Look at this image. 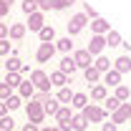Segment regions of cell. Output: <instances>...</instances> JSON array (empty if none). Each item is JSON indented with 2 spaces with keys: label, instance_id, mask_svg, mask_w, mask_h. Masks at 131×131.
<instances>
[{
  "label": "cell",
  "instance_id": "6da1fadb",
  "mask_svg": "<svg viewBox=\"0 0 131 131\" xmlns=\"http://www.w3.org/2000/svg\"><path fill=\"white\" fill-rule=\"evenodd\" d=\"M83 118L88 121V124H101L103 118H106V111L101 108V106H96V103H88L86 108H83Z\"/></svg>",
  "mask_w": 131,
  "mask_h": 131
},
{
  "label": "cell",
  "instance_id": "7a4b0ae2",
  "mask_svg": "<svg viewBox=\"0 0 131 131\" xmlns=\"http://www.w3.org/2000/svg\"><path fill=\"white\" fill-rule=\"evenodd\" d=\"M30 83H33V88L35 91H48L50 88V81H48V73L46 71H30Z\"/></svg>",
  "mask_w": 131,
  "mask_h": 131
},
{
  "label": "cell",
  "instance_id": "3957f363",
  "mask_svg": "<svg viewBox=\"0 0 131 131\" xmlns=\"http://www.w3.org/2000/svg\"><path fill=\"white\" fill-rule=\"evenodd\" d=\"M25 114H28V121L30 124H43V118H46V111H43V106L40 103H35V101H30L28 106H25Z\"/></svg>",
  "mask_w": 131,
  "mask_h": 131
},
{
  "label": "cell",
  "instance_id": "277c9868",
  "mask_svg": "<svg viewBox=\"0 0 131 131\" xmlns=\"http://www.w3.org/2000/svg\"><path fill=\"white\" fill-rule=\"evenodd\" d=\"M66 25H68V38H71V35H78V33L88 25V18L83 15V13H76V15L66 23Z\"/></svg>",
  "mask_w": 131,
  "mask_h": 131
},
{
  "label": "cell",
  "instance_id": "5b68a950",
  "mask_svg": "<svg viewBox=\"0 0 131 131\" xmlns=\"http://www.w3.org/2000/svg\"><path fill=\"white\" fill-rule=\"evenodd\" d=\"M53 56H56V46L53 43H40L38 50H35V61L38 63H48Z\"/></svg>",
  "mask_w": 131,
  "mask_h": 131
},
{
  "label": "cell",
  "instance_id": "8992f818",
  "mask_svg": "<svg viewBox=\"0 0 131 131\" xmlns=\"http://www.w3.org/2000/svg\"><path fill=\"white\" fill-rule=\"evenodd\" d=\"M71 108L68 106H61L58 111H56V121H58V129L61 131H71Z\"/></svg>",
  "mask_w": 131,
  "mask_h": 131
},
{
  "label": "cell",
  "instance_id": "52a82bcc",
  "mask_svg": "<svg viewBox=\"0 0 131 131\" xmlns=\"http://www.w3.org/2000/svg\"><path fill=\"white\" fill-rule=\"evenodd\" d=\"M106 48V40H103V35H91V40H88V56H91V58H93V56H101V50Z\"/></svg>",
  "mask_w": 131,
  "mask_h": 131
},
{
  "label": "cell",
  "instance_id": "ba28073f",
  "mask_svg": "<svg viewBox=\"0 0 131 131\" xmlns=\"http://www.w3.org/2000/svg\"><path fill=\"white\" fill-rule=\"evenodd\" d=\"M129 118H131V103H121L114 114H111V124H124Z\"/></svg>",
  "mask_w": 131,
  "mask_h": 131
},
{
  "label": "cell",
  "instance_id": "9c48e42d",
  "mask_svg": "<svg viewBox=\"0 0 131 131\" xmlns=\"http://www.w3.org/2000/svg\"><path fill=\"white\" fill-rule=\"evenodd\" d=\"M71 58H73V63L78 66V68H83V71H86L88 66H93V61H91V56H88V50H86V48L76 50V53H73Z\"/></svg>",
  "mask_w": 131,
  "mask_h": 131
},
{
  "label": "cell",
  "instance_id": "30bf717a",
  "mask_svg": "<svg viewBox=\"0 0 131 131\" xmlns=\"http://www.w3.org/2000/svg\"><path fill=\"white\" fill-rule=\"evenodd\" d=\"M43 25H46V18H43V13H40V10H35L33 15H28V25H25V28H30V30L38 33Z\"/></svg>",
  "mask_w": 131,
  "mask_h": 131
},
{
  "label": "cell",
  "instance_id": "8fae6325",
  "mask_svg": "<svg viewBox=\"0 0 131 131\" xmlns=\"http://www.w3.org/2000/svg\"><path fill=\"white\" fill-rule=\"evenodd\" d=\"M91 30H93V35H106V33L111 30V25H108V20H103V18H96V20L91 23Z\"/></svg>",
  "mask_w": 131,
  "mask_h": 131
},
{
  "label": "cell",
  "instance_id": "7c38bea8",
  "mask_svg": "<svg viewBox=\"0 0 131 131\" xmlns=\"http://www.w3.org/2000/svg\"><path fill=\"white\" fill-rule=\"evenodd\" d=\"M111 68H114V71H118V73L124 76L126 71H131V58H129V56H118V58L114 61V66H111Z\"/></svg>",
  "mask_w": 131,
  "mask_h": 131
},
{
  "label": "cell",
  "instance_id": "4fadbf2b",
  "mask_svg": "<svg viewBox=\"0 0 131 131\" xmlns=\"http://www.w3.org/2000/svg\"><path fill=\"white\" fill-rule=\"evenodd\" d=\"M58 71H61V73H66V76H71V78H73V73L78 71V66L73 63V58H71V56H66L63 61H61V68H58Z\"/></svg>",
  "mask_w": 131,
  "mask_h": 131
},
{
  "label": "cell",
  "instance_id": "5bb4252c",
  "mask_svg": "<svg viewBox=\"0 0 131 131\" xmlns=\"http://www.w3.org/2000/svg\"><path fill=\"white\" fill-rule=\"evenodd\" d=\"M48 81H50V86H58V88H63L66 83H71V78L66 76V73H61V71H53L48 76Z\"/></svg>",
  "mask_w": 131,
  "mask_h": 131
},
{
  "label": "cell",
  "instance_id": "9a60e30c",
  "mask_svg": "<svg viewBox=\"0 0 131 131\" xmlns=\"http://www.w3.org/2000/svg\"><path fill=\"white\" fill-rule=\"evenodd\" d=\"M103 86H121V73L118 71H106L103 73Z\"/></svg>",
  "mask_w": 131,
  "mask_h": 131
},
{
  "label": "cell",
  "instance_id": "2e32d148",
  "mask_svg": "<svg viewBox=\"0 0 131 131\" xmlns=\"http://www.w3.org/2000/svg\"><path fill=\"white\" fill-rule=\"evenodd\" d=\"M38 38H40V43H50V40H56V28H53V25H43V28L38 30Z\"/></svg>",
  "mask_w": 131,
  "mask_h": 131
},
{
  "label": "cell",
  "instance_id": "e0dca14e",
  "mask_svg": "<svg viewBox=\"0 0 131 131\" xmlns=\"http://www.w3.org/2000/svg\"><path fill=\"white\" fill-rule=\"evenodd\" d=\"M71 106H73V108H78V111H83V108L88 106V96H86V93H73Z\"/></svg>",
  "mask_w": 131,
  "mask_h": 131
},
{
  "label": "cell",
  "instance_id": "ac0fdd59",
  "mask_svg": "<svg viewBox=\"0 0 131 131\" xmlns=\"http://www.w3.org/2000/svg\"><path fill=\"white\" fill-rule=\"evenodd\" d=\"M8 35H10L13 40H20V38L25 35V25H23V23H13V25L8 28Z\"/></svg>",
  "mask_w": 131,
  "mask_h": 131
},
{
  "label": "cell",
  "instance_id": "d6986e66",
  "mask_svg": "<svg viewBox=\"0 0 131 131\" xmlns=\"http://www.w3.org/2000/svg\"><path fill=\"white\" fill-rule=\"evenodd\" d=\"M91 98H93V101H106V98H108L106 86H103V83H96V86L91 88Z\"/></svg>",
  "mask_w": 131,
  "mask_h": 131
},
{
  "label": "cell",
  "instance_id": "ffe728a7",
  "mask_svg": "<svg viewBox=\"0 0 131 131\" xmlns=\"http://www.w3.org/2000/svg\"><path fill=\"white\" fill-rule=\"evenodd\" d=\"M103 40H106V46L116 48V46H121V33L118 30H108L106 35H103Z\"/></svg>",
  "mask_w": 131,
  "mask_h": 131
},
{
  "label": "cell",
  "instance_id": "44dd1931",
  "mask_svg": "<svg viewBox=\"0 0 131 131\" xmlns=\"http://www.w3.org/2000/svg\"><path fill=\"white\" fill-rule=\"evenodd\" d=\"M18 91H20V93H18L20 98H33V93H35V88H33L30 81H23L20 86H18Z\"/></svg>",
  "mask_w": 131,
  "mask_h": 131
},
{
  "label": "cell",
  "instance_id": "7402d4cb",
  "mask_svg": "<svg viewBox=\"0 0 131 131\" xmlns=\"http://www.w3.org/2000/svg\"><path fill=\"white\" fill-rule=\"evenodd\" d=\"M93 68H96L98 73H106V71H111V61H108L106 56H98L96 63H93Z\"/></svg>",
  "mask_w": 131,
  "mask_h": 131
},
{
  "label": "cell",
  "instance_id": "603a6c76",
  "mask_svg": "<svg viewBox=\"0 0 131 131\" xmlns=\"http://www.w3.org/2000/svg\"><path fill=\"white\" fill-rule=\"evenodd\" d=\"M86 126H88V121H86L81 114H78V116H71V129H73V131H86Z\"/></svg>",
  "mask_w": 131,
  "mask_h": 131
},
{
  "label": "cell",
  "instance_id": "cb8c5ba5",
  "mask_svg": "<svg viewBox=\"0 0 131 131\" xmlns=\"http://www.w3.org/2000/svg\"><path fill=\"white\" fill-rule=\"evenodd\" d=\"M71 98H73V91H71L68 86L58 88V96H56V101H58V103H71Z\"/></svg>",
  "mask_w": 131,
  "mask_h": 131
},
{
  "label": "cell",
  "instance_id": "d4e9b609",
  "mask_svg": "<svg viewBox=\"0 0 131 131\" xmlns=\"http://www.w3.org/2000/svg\"><path fill=\"white\" fill-rule=\"evenodd\" d=\"M20 58H18V56H10V58H8V63H5V68H8V73H20Z\"/></svg>",
  "mask_w": 131,
  "mask_h": 131
},
{
  "label": "cell",
  "instance_id": "484cf974",
  "mask_svg": "<svg viewBox=\"0 0 131 131\" xmlns=\"http://www.w3.org/2000/svg\"><path fill=\"white\" fill-rule=\"evenodd\" d=\"M3 103H5V108H8V111H15V108L23 106V98H20V96H10V98H5Z\"/></svg>",
  "mask_w": 131,
  "mask_h": 131
},
{
  "label": "cell",
  "instance_id": "4316f807",
  "mask_svg": "<svg viewBox=\"0 0 131 131\" xmlns=\"http://www.w3.org/2000/svg\"><path fill=\"white\" fill-rule=\"evenodd\" d=\"M129 96H131V91L124 86V83H121V86H116V96H114V98H118L121 103H126V101H129Z\"/></svg>",
  "mask_w": 131,
  "mask_h": 131
},
{
  "label": "cell",
  "instance_id": "83f0119b",
  "mask_svg": "<svg viewBox=\"0 0 131 131\" xmlns=\"http://www.w3.org/2000/svg\"><path fill=\"white\" fill-rule=\"evenodd\" d=\"M5 83H8L10 88H18V86L23 83V76H20V73H8V76H5Z\"/></svg>",
  "mask_w": 131,
  "mask_h": 131
},
{
  "label": "cell",
  "instance_id": "f1b7e54d",
  "mask_svg": "<svg viewBox=\"0 0 131 131\" xmlns=\"http://www.w3.org/2000/svg\"><path fill=\"white\" fill-rule=\"evenodd\" d=\"M83 76H86V81H88V83H96L98 78H101V73H98V71L93 68V66H88V68L83 71Z\"/></svg>",
  "mask_w": 131,
  "mask_h": 131
},
{
  "label": "cell",
  "instance_id": "f546056e",
  "mask_svg": "<svg viewBox=\"0 0 131 131\" xmlns=\"http://www.w3.org/2000/svg\"><path fill=\"white\" fill-rule=\"evenodd\" d=\"M61 106H58V101L56 98H50L48 103H43V111H46V116H56V111H58Z\"/></svg>",
  "mask_w": 131,
  "mask_h": 131
},
{
  "label": "cell",
  "instance_id": "4dcf8cb0",
  "mask_svg": "<svg viewBox=\"0 0 131 131\" xmlns=\"http://www.w3.org/2000/svg\"><path fill=\"white\" fill-rule=\"evenodd\" d=\"M56 48H58V50H63V53H71L73 43H71V38L66 35V38H61V40H56Z\"/></svg>",
  "mask_w": 131,
  "mask_h": 131
},
{
  "label": "cell",
  "instance_id": "1f68e13d",
  "mask_svg": "<svg viewBox=\"0 0 131 131\" xmlns=\"http://www.w3.org/2000/svg\"><path fill=\"white\" fill-rule=\"evenodd\" d=\"M50 98H53V96H50L48 91H38V93H33L30 101H35V103H40V106H43V103H48Z\"/></svg>",
  "mask_w": 131,
  "mask_h": 131
},
{
  "label": "cell",
  "instance_id": "d6a6232c",
  "mask_svg": "<svg viewBox=\"0 0 131 131\" xmlns=\"http://www.w3.org/2000/svg\"><path fill=\"white\" fill-rule=\"evenodd\" d=\"M103 103H106V106H103V111H111V114H114L116 108H118V106H121V101H118V98H106V101H103Z\"/></svg>",
  "mask_w": 131,
  "mask_h": 131
},
{
  "label": "cell",
  "instance_id": "836d02e7",
  "mask_svg": "<svg viewBox=\"0 0 131 131\" xmlns=\"http://www.w3.org/2000/svg\"><path fill=\"white\" fill-rule=\"evenodd\" d=\"M20 8H23V13H25V15H33V13L38 10L35 0H23V5H20Z\"/></svg>",
  "mask_w": 131,
  "mask_h": 131
},
{
  "label": "cell",
  "instance_id": "e575fe53",
  "mask_svg": "<svg viewBox=\"0 0 131 131\" xmlns=\"http://www.w3.org/2000/svg\"><path fill=\"white\" fill-rule=\"evenodd\" d=\"M13 126H15V121L10 116H3L0 118V131H13Z\"/></svg>",
  "mask_w": 131,
  "mask_h": 131
},
{
  "label": "cell",
  "instance_id": "d590c367",
  "mask_svg": "<svg viewBox=\"0 0 131 131\" xmlns=\"http://www.w3.org/2000/svg\"><path fill=\"white\" fill-rule=\"evenodd\" d=\"M83 15H86V18H93V20H96L98 13H96V8H93L91 3H83Z\"/></svg>",
  "mask_w": 131,
  "mask_h": 131
},
{
  "label": "cell",
  "instance_id": "8d00e7d4",
  "mask_svg": "<svg viewBox=\"0 0 131 131\" xmlns=\"http://www.w3.org/2000/svg\"><path fill=\"white\" fill-rule=\"evenodd\" d=\"M13 96V88L8 86V83H0V101H5V98Z\"/></svg>",
  "mask_w": 131,
  "mask_h": 131
},
{
  "label": "cell",
  "instance_id": "74e56055",
  "mask_svg": "<svg viewBox=\"0 0 131 131\" xmlns=\"http://www.w3.org/2000/svg\"><path fill=\"white\" fill-rule=\"evenodd\" d=\"M48 5H50V10H66L63 0H48Z\"/></svg>",
  "mask_w": 131,
  "mask_h": 131
},
{
  "label": "cell",
  "instance_id": "f35d334b",
  "mask_svg": "<svg viewBox=\"0 0 131 131\" xmlns=\"http://www.w3.org/2000/svg\"><path fill=\"white\" fill-rule=\"evenodd\" d=\"M10 53V40L5 38V40H0V56H8Z\"/></svg>",
  "mask_w": 131,
  "mask_h": 131
},
{
  "label": "cell",
  "instance_id": "ab89813d",
  "mask_svg": "<svg viewBox=\"0 0 131 131\" xmlns=\"http://www.w3.org/2000/svg\"><path fill=\"white\" fill-rule=\"evenodd\" d=\"M35 5H38V10H40V13H43V10H50L48 0H35Z\"/></svg>",
  "mask_w": 131,
  "mask_h": 131
},
{
  "label": "cell",
  "instance_id": "60d3db41",
  "mask_svg": "<svg viewBox=\"0 0 131 131\" xmlns=\"http://www.w3.org/2000/svg\"><path fill=\"white\" fill-rule=\"evenodd\" d=\"M5 38H8V25L0 23V40H5Z\"/></svg>",
  "mask_w": 131,
  "mask_h": 131
},
{
  "label": "cell",
  "instance_id": "b9f144b4",
  "mask_svg": "<svg viewBox=\"0 0 131 131\" xmlns=\"http://www.w3.org/2000/svg\"><path fill=\"white\" fill-rule=\"evenodd\" d=\"M23 131H40V129H38V126H35V124H30V121H28V124H25V126H23Z\"/></svg>",
  "mask_w": 131,
  "mask_h": 131
},
{
  "label": "cell",
  "instance_id": "7bdbcfd3",
  "mask_svg": "<svg viewBox=\"0 0 131 131\" xmlns=\"http://www.w3.org/2000/svg\"><path fill=\"white\" fill-rule=\"evenodd\" d=\"M8 13H10V8H5V5L0 3V18H5V15H8Z\"/></svg>",
  "mask_w": 131,
  "mask_h": 131
},
{
  "label": "cell",
  "instance_id": "ee69618b",
  "mask_svg": "<svg viewBox=\"0 0 131 131\" xmlns=\"http://www.w3.org/2000/svg\"><path fill=\"white\" fill-rule=\"evenodd\" d=\"M103 131H116V124H111V121H108V124H103Z\"/></svg>",
  "mask_w": 131,
  "mask_h": 131
},
{
  "label": "cell",
  "instance_id": "f6af8a7d",
  "mask_svg": "<svg viewBox=\"0 0 131 131\" xmlns=\"http://www.w3.org/2000/svg\"><path fill=\"white\" fill-rule=\"evenodd\" d=\"M3 116H8V108H5V103L0 101V118H3Z\"/></svg>",
  "mask_w": 131,
  "mask_h": 131
},
{
  "label": "cell",
  "instance_id": "bcb514c9",
  "mask_svg": "<svg viewBox=\"0 0 131 131\" xmlns=\"http://www.w3.org/2000/svg\"><path fill=\"white\" fill-rule=\"evenodd\" d=\"M40 131H61L58 126H46V129H40Z\"/></svg>",
  "mask_w": 131,
  "mask_h": 131
},
{
  "label": "cell",
  "instance_id": "7dc6e473",
  "mask_svg": "<svg viewBox=\"0 0 131 131\" xmlns=\"http://www.w3.org/2000/svg\"><path fill=\"white\" fill-rule=\"evenodd\" d=\"M0 3H3V5H5V8H10V5H13V3H15V0H0Z\"/></svg>",
  "mask_w": 131,
  "mask_h": 131
},
{
  "label": "cell",
  "instance_id": "c3c4849f",
  "mask_svg": "<svg viewBox=\"0 0 131 131\" xmlns=\"http://www.w3.org/2000/svg\"><path fill=\"white\" fill-rule=\"evenodd\" d=\"M63 3H66V8H68V5H73V3H76V0H63Z\"/></svg>",
  "mask_w": 131,
  "mask_h": 131
}]
</instances>
